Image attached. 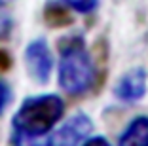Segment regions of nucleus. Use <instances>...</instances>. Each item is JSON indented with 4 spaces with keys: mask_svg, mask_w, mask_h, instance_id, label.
I'll return each instance as SVG.
<instances>
[{
    "mask_svg": "<svg viewBox=\"0 0 148 146\" xmlns=\"http://www.w3.org/2000/svg\"><path fill=\"white\" fill-rule=\"evenodd\" d=\"M65 114V103L59 95H36L21 103L12 120L13 146H42L40 138L48 135Z\"/></svg>",
    "mask_w": 148,
    "mask_h": 146,
    "instance_id": "nucleus-1",
    "label": "nucleus"
},
{
    "mask_svg": "<svg viewBox=\"0 0 148 146\" xmlns=\"http://www.w3.org/2000/svg\"><path fill=\"white\" fill-rule=\"evenodd\" d=\"M59 86L65 93L78 97L91 89L95 82V64L80 34L66 36L59 42Z\"/></svg>",
    "mask_w": 148,
    "mask_h": 146,
    "instance_id": "nucleus-2",
    "label": "nucleus"
},
{
    "mask_svg": "<svg viewBox=\"0 0 148 146\" xmlns=\"http://www.w3.org/2000/svg\"><path fill=\"white\" fill-rule=\"evenodd\" d=\"M23 57H25V66H27L29 76L40 86L48 84L51 70H53V55L48 46V40L34 38L32 42H29Z\"/></svg>",
    "mask_w": 148,
    "mask_h": 146,
    "instance_id": "nucleus-3",
    "label": "nucleus"
},
{
    "mask_svg": "<svg viewBox=\"0 0 148 146\" xmlns=\"http://www.w3.org/2000/svg\"><path fill=\"white\" fill-rule=\"evenodd\" d=\"M91 118L84 112H78L48 138L46 146H80L84 138L91 133Z\"/></svg>",
    "mask_w": 148,
    "mask_h": 146,
    "instance_id": "nucleus-4",
    "label": "nucleus"
},
{
    "mask_svg": "<svg viewBox=\"0 0 148 146\" xmlns=\"http://www.w3.org/2000/svg\"><path fill=\"white\" fill-rule=\"evenodd\" d=\"M148 89V72L143 66H135V69L127 70L114 86V97L120 99L122 103H139L146 95Z\"/></svg>",
    "mask_w": 148,
    "mask_h": 146,
    "instance_id": "nucleus-5",
    "label": "nucleus"
},
{
    "mask_svg": "<svg viewBox=\"0 0 148 146\" xmlns=\"http://www.w3.org/2000/svg\"><path fill=\"white\" fill-rule=\"evenodd\" d=\"M118 146H148V116H137L118 138Z\"/></svg>",
    "mask_w": 148,
    "mask_h": 146,
    "instance_id": "nucleus-6",
    "label": "nucleus"
},
{
    "mask_svg": "<svg viewBox=\"0 0 148 146\" xmlns=\"http://www.w3.org/2000/svg\"><path fill=\"white\" fill-rule=\"evenodd\" d=\"M42 17H44V23L51 29H65V27H70L74 23V17L69 12V8L61 2H55V0H49L46 4Z\"/></svg>",
    "mask_w": 148,
    "mask_h": 146,
    "instance_id": "nucleus-7",
    "label": "nucleus"
},
{
    "mask_svg": "<svg viewBox=\"0 0 148 146\" xmlns=\"http://www.w3.org/2000/svg\"><path fill=\"white\" fill-rule=\"evenodd\" d=\"M13 29V15L10 6L4 0H0V40H6Z\"/></svg>",
    "mask_w": 148,
    "mask_h": 146,
    "instance_id": "nucleus-8",
    "label": "nucleus"
},
{
    "mask_svg": "<svg viewBox=\"0 0 148 146\" xmlns=\"http://www.w3.org/2000/svg\"><path fill=\"white\" fill-rule=\"evenodd\" d=\"M65 4L78 13H91L97 8L99 0H65Z\"/></svg>",
    "mask_w": 148,
    "mask_h": 146,
    "instance_id": "nucleus-9",
    "label": "nucleus"
},
{
    "mask_svg": "<svg viewBox=\"0 0 148 146\" xmlns=\"http://www.w3.org/2000/svg\"><path fill=\"white\" fill-rule=\"evenodd\" d=\"M8 103H10V87H8V84L0 78V116H2L4 108L8 106Z\"/></svg>",
    "mask_w": 148,
    "mask_h": 146,
    "instance_id": "nucleus-10",
    "label": "nucleus"
},
{
    "mask_svg": "<svg viewBox=\"0 0 148 146\" xmlns=\"http://www.w3.org/2000/svg\"><path fill=\"white\" fill-rule=\"evenodd\" d=\"M80 146H110V142L106 141L105 137H89V138H86V141L82 142Z\"/></svg>",
    "mask_w": 148,
    "mask_h": 146,
    "instance_id": "nucleus-11",
    "label": "nucleus"
},
{
    "mask_svg": "<svg viewBox=\"0 0 148 146\" xmlns=\"http://www.w3.org/2000/svg\"><path fill=\"white\" fill-rule=\"evenodd\" d=\"M12 55H10L6 49H2L0 47V70H8L10 66H12Z\"/></svg>",
    "mask_w": 148,
    "mask_h": 146,
    "instance_id": "nucleus-12",
    "label": "nucleus"
}]
</instances>
